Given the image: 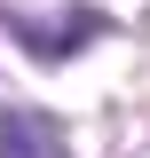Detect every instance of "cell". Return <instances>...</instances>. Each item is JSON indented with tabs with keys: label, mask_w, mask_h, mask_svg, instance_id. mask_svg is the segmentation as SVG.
Masks as SVG:
<instances>
[{
	"label": "cell",
	"mask_w": 150,
	"mask_h": 158,
	"mask_svg": "<svg viewBox=\"0 0 150 158\" xmlns=\"http://www.w3.org/2000/svg\"><path fill=\"white\" fill-rule=\"evenodd\" d=\"M0 158H63V135L48 111H8L0 118Z\"/></svg>",
	"instance_id": "cell-1"
}]
</instances>
